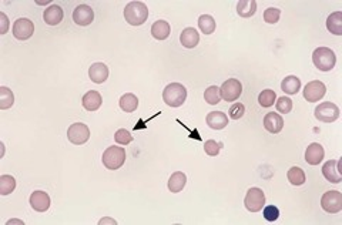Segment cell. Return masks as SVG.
Wrapping results in <instances>:
<instances>
[{
    "label": "cell",
    "instance_id": "cell-1",
    "mask_svg": "<svg viewBox=\"0 0 342 225\" xmlns=\"http://www.w3.org/2000/svg\"><path fill=\"white\" fill-rule=\"evenodd\" d=\"M124 19L131 26H142L149 19V9L143 2H130L124 7Z\"/></svg>",
    "mask_w": 342,
    "mask_h": 225
},
{
    "label": "cell",
    "instance_id": "cell-2",
    "mask_svg": "<svg viewBox=\"0 0 342 225\" xmlns=\"http://www.w3.org/2000/svg\"><path fill=\"white\" fill-rule=\"evenodd\" d=\"M186 100H187V89L180 83L168 84L163 91V101L168 107H180Z\"/></svg>",
    "mask_w": 342,
    "mask_h": 225
},
{
    "label": "cell",
    "instance_id": "cell-3",
    "mask_svg": "<svg viewBox=\"0 0 342 225\" xmlns=\"http://www.w3.org/2000/svg\"><path fill=\"white\" fill-rule=\"evenodd\" d=\"M102 161H103L104 167L111 171L122 168L126 162V148L116 147V146L107 147L103 153Z\"/></svg>",
    "mask_w": 342,
    "mask_h": 225
},
{
    "label": "cell",
    "instance_id": "cell-4",
    "mask_svg": "<svg viewBox=\"0 0 342 225\" xmlns=\"http://www.w3.org/2000/svg\"><path fill=\"white\" fill-rule=\"evenodd\" d=\"M312 62L318 70L331 71L335 67L336 56L328 47H318L312 53Z\"/></svg>",
    "mask_w": 342,
    "mask_h": 225
},
{
    "label": "cell",
    "instance_id": "cell-5",
    "mask_svg": "<svg viewBox=\"0 0 342 225\" xmlns=\"http://www.w3.org/2000/svg\"><path fill=\"white\" fill-rule=\"evenodd\" d=\"M243 94V84L237 78H228L219 87V96L224 101H235Z\"/></svg>",
    "mask_w": 342,
    "mask_h": 225
},
{
    "label": "cell",
    "instance_id": "cell-6",
    "mask_svg": "<svg viewBox=\"0 0 342 225\" xmlns=\"http://www.w3.org/2000/svg\"><path fill=\"white\" fill-rule=\"evenodd\" d=\"M244 206L250 212L261 211L265 206V194L261 188L252 187L247 191L246 199H244Z\"/></svg>",
    "mask_w": 342,
    "mask_h": 225
},
{
    "label": "cell",
    "instance_id": "cell-7",
    "mask_svg": "<svg viewBox=\"0 0 342 225\" xmlns=\"http://www.w3.org/2000/svg\"><path fill=\"white\" fill-rule=\"evenodd\" d=\"M67 138L74 146H82L89 141L90 138V130L84 122H74L67 130Z\"/></svg>",
    "mask_w": 342,
    "mask_h": 225
},
{
    "label": "cell",
    "instance_id": "cell-8",
    "mask_svg": "<svg viewBox=\"0 0 342 225\" xmlns=\"http://www.w3.org/2000/svg\"><path fill=\"white\" fill-rule=\"evenodd\" d=\"M321 207L328 214H338L342 211V194L339 191H327L321 197Z\"/></svg>",
    "mask_w": 342,
    "mask_h": 225
},
{
    "label": "cell",
    "instance_id": "cell-9",
    "mask_svg": "<svg viewBox=\"0 0 342 225\" xmlns=\"http://www.w3.org/2000/svg\"><path fill=\"white\" fill-rule=\"evenodd\" d=\"M339 117V107L331 101L321 103L315 109V118L323 122H334Z\"/></svg>",
    "mask_w": 342,
    "mask_h": 225
},
{
    "label": "cell",
    "instance_id": "cell-10",
    "mask_svg": "<svg viewBox=\"0 0 342 225\" xmlns=\"http://www.w3.org/2000/svg\"><path fill=\"white\" fill-rule=\"evenodd\" d=\"M13 36L17 40H27L30 39L34 33V23L30 19L26 17H20L13 23Z\"/></svg>",
    "mask_w": 342,
    "mask_h": 225
},
{
    "label": "cell",
    "instance_id": "cell-11",
    "mask_svg": "<svg viewBox=\"0 0 342 225\" xmlns=\"http://www.w3.org/2000/svg\"><path fill=\"white\" fill-rule=\"evenodd\" d=\"M327 93V87L323 81L319 80H314V81H310L304 87V98L310 103H315V101H319Z\"/></svg>",
    "mask_w": 342,
    "mask_h": 225
},
{
    "label": "cell",
    "instance_id": "cell-12",
    "mask_svg": "<svg viewBox=\"0 0 342 225\" xmlns=\"http://www.w3.org/2000/svg\"><path fill=\"white\" fill-rule=\"evenodd\" d=\"M341 160H329L323 166V174L325 180L332 182V184H339L342 181L341 170Z\"/></svg>",
    "mask_w": 342,
    "mask_h": 225
},
{
    "label": "cell",
    "instance_id": "cell-13",
    "mask_svg": "<svg viewBox=\"0 0 342 225\" xmlns=\"http://www.w3.org/2000/svg\"><path fill=\"white\" fill-rule=\"evenodd\" d=\"M94 20V10L87 5H80L73 12V22L77 26H89Z\"/></svg>",
    "mask_w": 342,
    "mask_h": 225
},
{
    "label": "cell",
    "instance_id": "cell-14",
    "mask_svg": "<svg viewBox=\"0 0 342 225\" xmlns=\"http://www.w3.org/2000/svg\"><path fill=\"white\" fill-rule=\"evenodd\" d=\"M29 202H30L33 210L37 212H46L50 208V197H49V194L42 191V190L32 193Z\"/></svg>",
    "mask_w": 342,
    "mask_h": 225
},
{
    "label": "cell",
    "instance_id": "cell-15",
    "mask_svg": "<svg viewBox=\"0 0 342 225\" xmlns=\"http://www.w3.org/2000/svg\"><path fill=\"white\" fill-rule=\"evenodd\" d=\"M324 155H325V151L323 146L319 142H312L305 151V161L310 166H318L324 160Z\"/></svg>",
    "mask_w": 342,
    "mask_h": 225
},
{
    "label": "cell",
    "instance_id": "cell-16",
    "mask_svg": "<svg viewBox=\"0 0 342 225\" xmlns=\"http://www.w3.org/2000/svg\"><path fill=\"white\" fill-rule=\"evenodd\" d=\"M263 122H264V129L271 134H278L284 127V120L278 113H267Z\"/></svg>",
    "mask_w": 342,
    "mask_h": 225
},
{
    "label": "cell",
    "instance_id": "cell-17",
    "mask_svg": "<svg viewBox=\"0 0 342 225\" xmlns=\"http://www.w3.org/2000/svg\"><path fill=\"white\" fill-rule=\"evenodd\" d=\"M89 77L93 83L103 84L109 78V67L104 63H93L89 69Z\"/></svg>",
    "mask_w": 342,
    "mask_h": 225
},
{
    "label": "cell",
    "instance_id": "cell-18",
    "mask_svg": "<svg viewBox=\"0 0 342 225\" xmlns=\"http://www.w3.org/2000/svg\"><path fill=\"white\" fill-rule=\"evenodd\" d=\"M102 103H103L102 94L96 90L87 91L83 96V98H82V104H83V107L87 111H97L102 107Z\"/></svg>",
    "mask_w": 342,
    "mask_h": 225
},
{
    "label": "cell",
    "instance_id": "cell-19",
    "mask_svg": "<svg viewBox=\"0 0 342 225\" xmlns=\"http://www.w3.org/2000/svg\"><path fill=\"white\" fill-rule=\"evenodd\" d=\"M208 127L213 130H223L228 126V117L223 111H211L206 117Z\"/></svg>",
    "mask_w": 342,
    "mask_h": 225
},
{
    "label": "cell",
    "instance_id": "cell-20",
    "mask_svg": "<svg viewBox=\"0 0 342 225\" xmlns=\"http://www.w3.org/2000/svg\"><path fill=\"white\" fill-rule=\"evenodd\" d=\"M63 9L57 5H52V6H49L45 10V13H43V19H45L46 25H49V26H57L62 23V20H63Z\"/></svg>",
    "mask_w": 342,
    "mask_h": 225
},
{
    "label": "cell",
    "instance_id": "cell-21",
    "mask_svg": "<svg viewBox=\"0 0 342 225\" xmlns=\"http://www.w3.org/2000/svg\"><path fill=\"white\" fill-rule=\"evenodd\" d=\"M180 42L183 47H186V49H194V47H197L198 42H200V34H198V32H197L194 27H187V29H184L183 33L180 34Z\"/></svg>",
    "mask_w": 342,
    "mask_h": 225
},
{
    "label": "cell",
    "instance_id": "cell-22",
    "mask_svg": "<svg viewBox=\"0 0 342 225\" xmlns=\"http://www.w3.org/2000/svg\"><path fill=\"white\" fill-rule=\"evenodd\" d=\"M186 184H187V175L183 171H175L168 178V190L174 194L183 191V188L186 187Z\"/></svg>",
    "mask_w": 342,
    "mask_h": 225
},
{
    "label": "cell",
    "instance_id": "cell-23",
    "mask_svg": "<svg viewBox=\"0 0 342 225\" xmlns=\"http://www.w3.org/2000/svg\"><path fill=\"white\" fill-rule=\"evenodd\" d=\"M257 12V2L255 0H239L237 3V13L239 17H252Z\"/></svg>",
    "mask_w": 342,
    "mask_h": 225
},
{
    "label": "cell",
    "instance_id": "cell-24",
    "mask_svg": "<svg viewBox=\"0 0 342 225\" xmlns=\"http://www.w3.org/2000/svg\"><path fill=\"white\" fill-rule=\"evenodd\" d=\"M171 33V27L166 20H157L151 26V34L157 40H166Z\"/></svg>",
    "mask_w": 342,
    "mask_h": 225
},
{
    "label": "cell",
    "instance_id": "cell-25",
    "mask_svg": "<svg viewBox=\"0 0 342 225\" xmlns=\"http://www.w3.org/2000/svg\"><path fill=\"white\" fill-rule=\"evenodd\" d=\"M327 29L335 36H342V12H334L327 19Z\"/></svg>",
    "mask_w": 342,
    "mask_h": 225
},
{
    "label": "cell",
    "instance_id": "cell-26",
    "mask_svg": "<svg viewBox=\"0 0 342 225\" xmlns=\"http://www.w3.org/2000/svg\"><path fill=\"white\" fill-rule=\"evenodd\" d=\"M281 90L290 96L297 94L298 91L301 90V80L297 76H287L281 83Z\"/></svg>",
    "mask_w": 342,
    "mask_h": 225
},
{
    "label": "cell",
    "instance_id": "cell-27",
    "mask_svg": "<svg viewBox=\"0 0 342 225\" xmlns=\"http://www.w3.org/2000/svg\"><path fill=\"white\" fill-rule=\"evenodd\" d=\"M138 107V98L133 93H127L120 98V109L124 113H134Z\"/></svg>",
    "mask_w": 342,
    "mask_h": 225
},
{
    "label": "cell",
    "instance_id": "cell-28",
    "mask_svg": "<svg viewBox=\"0 0 342 225\" xmlns=\"http://www.w3.org/2000/svg\"><path fill=\"white\" fill-rule=\"evenodd\" d=\"M198 27H200V30L204 34H213L215 32V20H214L213 16H210V14H201L200 17H198Z\"/></svg>",
    "mask_w": 342,
    "mask_h": 225
},
{
    "label": "cell",
    "instance_id": "cell-29",
    "mask_svg": "<svg viewBox=\"0 0 342 225\" xmlns=\"http://www.w3.org/2000/svg\"><path fill=\"white\" fill-rule=\"evenodd\" d=\"M16 188V180L14 177L9 174L0 175V195H9L12 194Z\"/></svg>",
    "mask_w": 342,
    "mask_h": 225
},
{
    "label": "cell",
    "instance_id": "cell-30",
    "mask_svg": "<svg viewBox=\"0 0 342 225\" xmlns=\"http://www.w3.org/2000/svg\"><path fill=\"white\" fill-rule=\"evenodd\" d=\"M287 178H288V181H290L292 186L295 187L303 186L305 180H307L304 170L299 167H291L290 170H288V173H287Z\"/></svg>",
    "mask_w": 342,
    "mask_h": 225
},
{
    "label": "cell",
    "instance_id": "cell-31",
    "mask_svg": "<svg viewBox=\"0 0 342 225\" xmlns=\"http://www.w3.org/2000/svg\"><path fill=\"white\" fill-rule=\"evenodd\" d=\"M14 104V96L10 89H7L5 86L0 87V109L7 110L10 109Z\"/></svg>",
    "mask_w": 342,
    "mask_h": 225
},
{
    "label": "cell",
    "instance_id": "cell-32",
    "mask_svg": "<svg viewBox=\"0 0 342 225\" xmlns=\"http://www.w3.org/2000/svg\"><path fill=\"white\" fill-rule=\"evenodd\" d=\"M277 101V94H275V91L270 90V89H267V90H263L259 93L258 96V103L261 107H265V109H268V107H271L274 106V103Z\"/></svg>",
    "mask_w": 342,
    "mask_h": 225
},
{
    "label": "cell",
    "instance_id": "cell-33",
    "mask_svg": "<svg viewBox=\"0 0 342 225\" xmlns=\"http://www.w3.org/2000/svg\"><path fill=\"white\" fill-rule=\"evenodd\" d=\"M204 100L210 106H215L221 101V96H219V87L217 86H210L204 93Z\"/></svg>",
    "mask_w": 342,
    "mask_h": 225
},
{
    "label": "cell",
    "instance_id": "cell-34",
    "mask_svg": "<svg viewBox=\"0 0 342 225\" xmlns=\"http://www.w3.org/2000/svg\"><path fill=\"white\" fill-rule=\"evenodd\" d=\"M275 107H277L279 113L288 114V113H291V110H292V100H291L290 97H279L277 101H275Z\"/></svg>",
    "mask_w": 342,
    "mask_h": 225
},
{
    "label": "cell",
    "instance_id": "cell-35",
    "mask_svg": "<svg viewBox=\"0 0 342 225\" xmlns=\"http://www.w3.org/2000/svg\"><path fill=\"white\" fill-rule=\"evenodd\" d=\"M279 16H281V10L277 9V7H268L264 12V20L265 23L268 25H275L279 20Z\"/></svg>",
    "mask_w": 342,
    "mask_h": 225
},
{
    "label": "cell",
    "instance_id": "cell-36",
    "mask_svg": "<svg viewBox=\"0 0 342 225\" xmlns=\"http://www.w3.org/2000/svg\"><path fill=\"white\" fill-rule=\"evenodd\" d=\"M114 140H116L117 144H120V146H127V144L133 141V135L130 134V131H127L126 129H120L116 131Z\"/></svg>",
    "mask_w": 342,
    "mask_h": 225
},
{
    "label": "cell",
    "instance_id": "cell-37",
    "mask_svg": "<svg viewBox=\"0 0 342 225\" xmlns=\"http://www.w3.org/2000/svg\"><path fill=\"white\" fill-rule=\"evenodd\" d=\"M221 142H217L215 140H207L204 144V151L207 155L210 157H217L219 154V150H221Z\"/></svg>",
    "mask_w": 342,
    "mask_h": 225
},
{
    "label": "cell",
    "instance_id": "cell-38",
    "mask_svg": "<svg viewBox=\"0 0 342 225\" xmlns=\"http://www.w3.org/2000/svg\"><path fill=\"white\" fill-rule=\"evenodd\" d=\"M263 215H264V218L267 219V221L274 222V221H277L278 217H279V210H278V207L275 206H264V208H263Z\"/></svg>",
    "mask_w": 342,
    "mask_h": 225
},
{
    "label": "cell",
    "instance_id": "cell-39",
    "mask_svg": "<svg viewBox=\"0 0 342 225\" xmlns=\"http://www.w3.org/2000/svg\"><path fill=\"white\" fill-rule=\"evenodd\" d=\"M244 113H246V107L243 103H234L228 110V116L231 117L233 120H239L241 117L244 116Z\"/></svg>",
    "mask_w": 342,
    "mask_h": 225
},
{
    "label": "cell",
    "instance_id": "cell-40",
    "mask_svg": "<svg viewBox=\"0 0 342 225\" xmlns=\"http://www.w3.org/2000/svg\"><path fill=\"white\" fill-rule=\"evenodd\" d=\"M0 34H6L7 29H9V19H7V16L3 12L0 13Z\"/></svg>",
    "mask_w": 342,
    "mask_h": 225
},
{
    "label": "cell",
    "instance_id": "cell-41",
    "mask_svg": "<svg viewBox=\"0 0 342 225\" xmlns=\"http://www.w3.org/2000/svg\"><path fill=\"white\" fill-rule=\"evenodd\" d=\"M98 224H100V225H103V224L116 225L117 221H116V219H111V218H103V219H100V221H98Z\"/></svg>",
    "mask_w": 342,
    "mask_h": 225
},
{
    "label": "cell",
    "instance_id": "cell-42",
    "mask_svg": "<svg viewBox=\"0 0 342 225\" xmlns=\"http://www.w3.org/2000/svg\"><path fill=\"white\" fill-rule=\"evenodd\" d=\"M9 224H25L23 221H19V219H10V221H7V225Z\"/></svg>",
    "mask_w": 342,
    "mask_h": 225
}]
</instances>
